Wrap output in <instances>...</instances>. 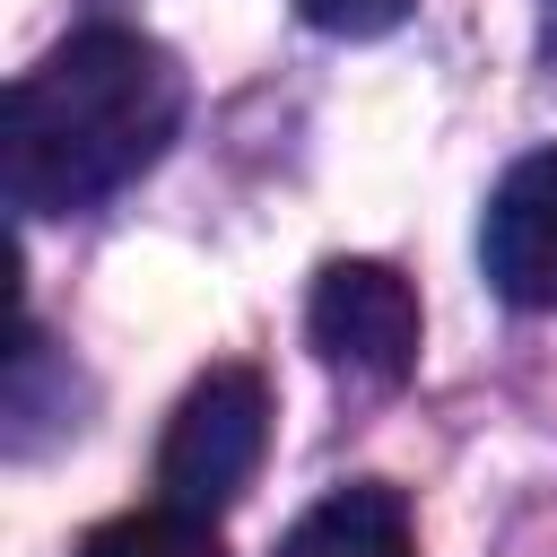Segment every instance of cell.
<instances>
[{"instance_id": "1", "label": "cell", "mask_w": 557, "mask_h": 557, "mask_svg": "<svg viewBox=\"0 0 557 557\" xmlns=\"http://www.w3.org/2000/svg\"><path fill=\"white\" fill-rule=\"evenodd\" d=\"M183 131V70L139 26H78L17 70L0 113V191L17 218H78L139 183Z\"/></svg>"}, {"instance_id": "2", "label": "cell", "mask_w": 557, "mask_h": 557, "mask_svg": "<svg viewBox=\"0 0 557 557\" xmlns=\"http://www.w3.org/2000/svg\"><path fill=\"white\" fill-rule=\"evenodd\" d=\"M261 453H270V383H261L252 366H209V374L174 400V418H165L157 487H165V505L218 522V513L252 487Z\"/></svg>"}, {"instance_id": "3", "label": "cell", "mask_w": 557, "mask_h": 557, "mask_svg": "<svg viewBox=\"0 0 557 557\" xmlns=\"http://www.w3.org/2000/svg\"><path fill=\"white\" fill-rule=\"evenodd\" d=\"M305 339L366 374V383H409L418 374V287L392 270V261H322L313 270V296H305Z\"/></svg>"}, {"instance_id": "4", "label": "cell", "mask_w": 557, "mask_h": 557, "mask_svg": "<svg viewBox=\"0 0 557 557\" xmlns=\"http://www.w3.org/2000/svg\"><path fill=\"white\" fill-rule=\"evenodd\" d=\"M479 270L505 305L548 313L557 305V139L513 157L479 218Z\"/></svg>"}, {"instance_id": "5", "label": "cell", "mask_w": 557, "mask_h": 557, "mask_svg": "<svg viewBox=\"0 0 557 557\" xmlns=\"http://www.w3.org/2000/svg\"><path fill=\"white\" fill-rule=\"evenodd\" d=\"M278 557H418V531H409L400 487L348 479V487H331L322 505H305V513L287 522Z\"/></svg>"}, {"instance_id": "6", "label": "cell", "mask_w": 557, "mask_h": 557, "mask_svg": "<svg viewBox=\"0 0 557 557\" xmlns=\"http://www.w3.org/2000/svg\"><path fill=\"white\" fill-rule=\"evenodd\" d=\"M78 557H226L218 548V522L209 513H183V505H139V513H113L78 540Z\"/></svg>"}, {"instance_id": "7", "label": "cell", "mask_w": 557, "mask_h": 557, "mask_svg": "<svg viewBox=\"0 0 557 557\" xmlns=\"http://www.w3.org/2000/svg\"><path fill=\"white\" fill-rule=\"evenodd\" d=\"M409 9H418V0H296V17L322 26V35H339V44H374V35H392Z\"/></svg>"}]
</instances>
